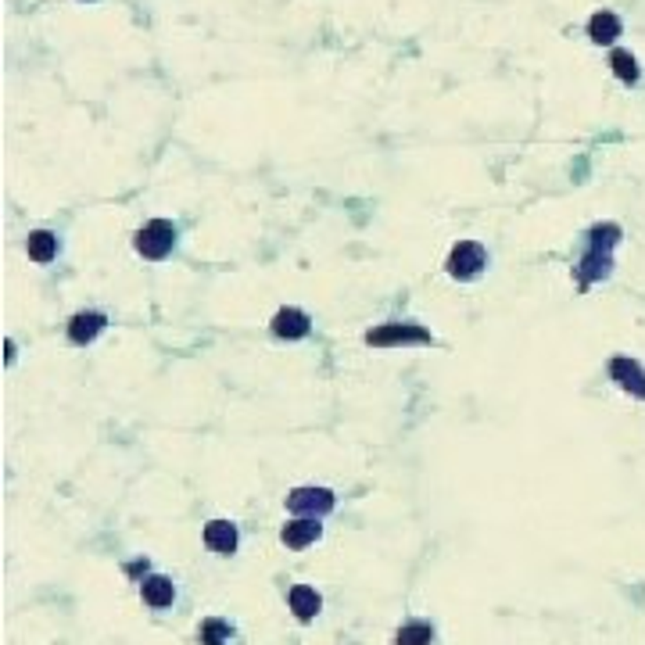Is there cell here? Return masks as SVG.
I'll use <instances>...</instances> for the list:
<instances>
[{"mask_svg": "<svg viewBox=\"0 0 645 645\" xmlns=\"http://www.w3.org/2000/svg\"><path fill=\"white\" fill-rule=\"evenodd\" d=\"M172 244H176V226L169 223V219H151L147 226H140V233L133 237V248H137V255H144V258H165L169 251H172Z\"/></svg>", "mask_w": 645, "mask_h": 645, "instance_id": "7a4b0ae2", "label": "cell"}, {"mask_svg": "<svg viewBox=\"0 0 645 645\" xmlns=\"http://www.w3.org/2000/svg\"><path fill=\"white\" fill-rule=\"evenodd\" d=\"M287 602H291V610H295V617H298L302 624L316 620V613L323 610V599H319V592H316L312 585H295V588L287 592Z\"/></svg>", "mask_w": 645, "mask_h": 645, "instance_id": "8fae6325", "label": "cell"}, {"mask_svg": "<svg viewBox=\"0 0 645 645\" xmlns=\"http://www.w3.org/2000/svg\"><path fill=\"white\" fill-rule=\"evenodd\" d=\"M370 348H395V344H430V334L416 323H384L366 334Z\"/></svg>", "mask_w": 645, "mask_h": 645, "instance_id": "277c9868", "label": "cell"}, {"mask_svg": "<svg viewBox=\"0 0 645 645\" xmlns=\"http://www.w3.org/2000/svg\"><path fill=\"white\" fill-rule=\"evenodd\" d=\"M105 326H108V319L101 312H75L72 323H68V341L72 344H90Z\"/></svg>", "mask_w": 645, "mask_h": 645, "instance_id": "30bf717a", "label": "cell"}, {"mask_svg": "<svg viewBox=\"0 0 645 645\" xmlns=\"http://www.w3.org/2000/svg\"><path fill=\"white\" fill-rule=\"evenodd\" d=\"M126 574H130V578H137V574H147V560H137V563H130V567H126Z\"/></svg>", "mask_w": 645, "mask_h": 645, "instance_id": "ac0fdd59", "label": "cell"}, {"mask_svg": "<svg viewBox=\"0 0 645 645\" xmlns=\"http://www.w3.org/2000/svg\"><path fill=\"white\" fill-rule=\"evenodd\" d=\"M319 534H323V523H319V520H312V516H298V520L284 523L280 541H284L287 548L302 552V548H309L312 541H319Z\"/></svg>", "mask_w": 645, "mask_h": 645, "instance_id": "52a82bcc", "label": "cell"}, {"mask_svg": "<svg viewBox=\"0 0 645 645\" xmlns=\"http://www.w3.org/2000/svg\"><path fill=\"white\" fill-rule=\"evenodd\" d=\"M287 509H291L295 516H312V520H319V516H326V513L334 509V492H330V488H316V484L295 488V492L287 495Z\"/></svg>", "mask_w": 645, "mask_h": 645, "instance_id": "5b68a950", "label": "cell"}, {"mask_svg": "<svg viewBox=\"0 0 645 645\" xmlns=\"http://www.w3.org/2000/svg\"><path fill=\"white\" fill-rule=\"evenodd\" d=\"M26 251H29V258L33 262H51L54 255H58V237L54 233H47V230H36V233H29V244H26Z\"/></svg>", "mask_w": 645, "mask_h": 645, "instance_id": "5bb4252c", "label": "cell"}, {"mask_svg": "<svg viewBox=\"0 0 645 645\" xmlns=\"http://www.w3.org/2000/svg\"><path fill=\"white\" fill-rule=\"evenodd\" d=\"M620 19L613 15V12H595L592 19H588V36L595 40V43H613L617 36H620Z\"/></svg>", "mask_w": 645, "mask_h": 645, "instance_id": "4fadbf2b", "label": "cell"}, {"mask_svg": "<svg viewBox=\"0 0 645 645\" xmlns=\"http://www.w3.org/2000/svg\"><path fill=\"white\" fill-rule=\"evenodd\" d=\"M444 265H448V276H455V280H474V276L488 265V255L477 240H459Z\"/></svg>", "mask_w": 645, "mask_h": 645, "instance_id": "3957f363", "label": "cell"}, {"mask_svg": "<svg viewBox=\"0 0 645 645\" xmlns=\"http://www.w3.org/2000/svg\"><path fill=\"white\" fill-rule=\"evenodd\" d=\"M620 244V226L617 223H599L588 230V251L581 255L578 262V284L581 291L592 284V280H602L613 269V248Z\"/></svg>", "mask_w": 645, "mask_h": 645, "instance_id": "6da1fadb", "label": "cell"}, {"mask_svg": "<svg viewBox=\"0 0 645 645\" xmlns=\"http://www.w3.org/2000/svg\"><path fill=\"white\" fill-rule=\"evenodd\" d=\"M430 641H434V627L423 624V620L402 624L398 634H395V645H430Z\"/></svg>", "mask_w": 645, "mask_h": 645, "instance_id": "9a60e30c", "label": "cell"}, {"mask_svg": "<svg viewBox=\"0 0 645 645\" xmlns=\"http://www.w3.org/2000/svg\"><path fill=\"white\" fill-rule=\"evenodd\" d=\"M610 377L627 391V395H634V398H645V374H641V366L634 362V358H627V355H617L613 362H610Z\"/></svg>", "mask_w": 645, "mask_h": 645, "instance_id": "8992f818", "label": "cell"}, {"mask_svg": "<svg viewBox=\"0 0 645 645\" xmlns=\"http://www.w3.org/2000/svg\"><path fill=\"white\" fill-rule=\"evenodd\" d=\"M312 330V323H309V316L302 312V309H280L272 316V334L276 337H287V341H298V337H305Z\"/></svg>", "mask_w": 645, "mask_h": 645, "instance_id": "9c48e42d", "label": "cell"}, {"mask_svg": "<svg viewBox=\"0 0 645 645\" xmlns=\"http://www.w3.org/2000/svg\"><path fill=\"white\" fill-rule=\"evenodd\" d=\"M230 634H233V627H230L226 620H219V617H208V620L198 627L201 645H226V641H230Z\"/></svg>", "mask_w": 645, "mask_h": 645, "instance_id": "2e32d148", "label": "cell"}, {"mask_svg": "<svg viewBox=\"0 0 645 645\" xmlns=\"http://www.w3.org/2000/svg\"><path fill=\"white\" fill-rule=\"evenodd\" d=\"M610 65H613V75L620 83H638V61L631 51H613L610 54Z\"/></svg>", "mask_w": 645, "mask_h": 645, "instance_id": "e0dca14e", "label": "cell"}, {"mask_svg": "<svg viewBox=\"0 0 645 645\" xmlns=\"http://www.w3.org/2000/svg\"><path fill=\"white\" fill-rule=\"evenodd\" d=\"M237 527L230 523V520H212V523H205V545L212 548V552H219V556H233L237 552Z\"/></svg>", "mask_w": 645, "mask_h": 645, "instance_id": "ba28073f", "label": "cell"}, {"mask_svg": "<svg viewBox=\"0 0 645 645\" xmlns=\"http://www.w3.org/2000/svg\"><path fill=\"white\" fill-rule=\"evenodd\" d=\"M140 595H144V602H147L151 610H165V606L176 602V585H172L169 578H161V574H151V578L140 585Z\"/></svg>", "mask_w": 645, "mask_h": 645, "instance_id": "7c38bea8", "label": "cell"}]
</instances>
